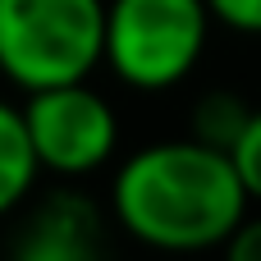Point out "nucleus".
<instances>
[{
  "mask_svg": "<svg viewBox=\"0 0 261 261\" xmlns=\"http://www.w3.org/2000/svg\"><path fill=\"white\" fill-rule=\"evenodd\" d=\"M110 211L124 234L156 252H206L248 216V193L229 151L174 138L133 151L115 170Z\"/></svg>",
  "mask_w": 261,
  "mask_h": 261,
  "instance_id": "f257e3e1",
  "label": "nucleus"
},
{
  "mask_svg": "<svg viewBox=\"0 0 261 261\" xmlns=\"http://www.w3.org/2000/svg\"><path fill=\"white\" fill-rule=\"evenodd\" d=\"M106 50V0H0V73L23 87L83 83Z\"/></svg>",
  "mask_w": 261,
  "mask_h": 261,
  "instance_id": "f03ea898",
  "label": "nucleus"
},
{
  "mask_svg": "<svg viewBox=\"0 0 261 261\" xmlns=\"http://www.w3.org/2000/svg\"><path fill=\"white\" fill-rule=\"evenodd\" d=\"M206 32V0H110L101 64L128 87L165 92L197 69Z\"/></svg>",
  "mask_w": 261,
  "mask_h": 261,
  "instance_id": "7ed1b4c3",
  "label": "nucleus"
},
{
  "mask_svg": "<svg viewBox=\"0 0 261 261\" xmlns=\"http://www.w3.org/2000/svg\"><path fill=\"white\" fill-rule=\"evenodd\" d=\"M28 124V142L37 151V165L64 179L101 170L115 147H119V119L115 106L83 83H60V87H37L18 106Z\"/></svg>",
  "mask_w": 261,
  "mask_h": 261,
  "instance_id": "20e7f679",
  "label": "nucleus"
},
{
  "mask_svg": "<svg viewBox=\"0 0 261 261\" xmlns=\"http://www.w3.org/2000/svg\"><path fill=\"white\" fill-rule=\"evenodd\" d=\"M9 261H106L101 206L92 197H83V193L41 197L28 211Z\"/></svg>",
  "mask_w": 261,
  "mask_h": 261,
  "instance_id": "39448f33",
  "label": "nucleus"
},
{
  "mask_svg": "<svg viewBox=\"0 0 261 261\" xmlns=\"http://www.w3.org/2000/svg\"><path fill=\"white\" fill-rule=\"evenodd\" d=\"M37 174H41V165H37V151L28 142L23 110L0 96V216H9L32 193Z\"/></svg>",
  "mask_w": 261,
  "mask_h": 261,
  "instance_id": "423d86ee",
  "label": "nucleus"
},
{
  "mask_svg": "<svg viewBox=\"0 0 261 261\" xmlns=\"http://www.w3.org/2000/svg\"><path fill=\"white\" fill-rule=\"evenodd\" d=\"M248 115H252V106L243 96H234V92H206L193 106V138L206 142V147H216V151H229L234 138L243 133Z\"/></svg>",
  "mask_w": 261,
  "mask_h": 261,
  "instance_id": "0eeeda50",
  "label": "nucleus"
},
{
  "mask_svg": "<svg viewBox=\"0 0 261 261\" xmlns=\"http://www.w3.org/2000/svg\"><path fill=\"white\" fill-rule=\"evenodd\" d=\"M229 161H234V174H239L248 202H261V110L248 115L243 133H239L234 147H229Z\"/></svg>",
  "mask_w": 261,
  "mask_h": 261,
  "instance_id": "6e6552de",
  "label": "nucleus"
},
{
  "mask_svg": "<svg viewBox=\"0 0 261 261\" xmlns=\"http://www.w3.org/2000/svg\"><path fill=\"white\" fill-rule=\"evenodd\" d=\"M211 18L234 28V32H261V0H206Z\"/></svg>",
  "mask_w": 261,
  "mask_h": 261,
  "instance_id": "1a4fd4ad",
  "label": "nucleus"
},
{
  "mask_svg": "<svg viewBox=\"0 0 261 261\" xmlns=\"http://www.w3.org/2000/svg\"><path fill=\"white\" fill-rule=\"evenodd\" d=\"M220 248H225V261H261V216H243Z\"/></svg>",
  "mask_w": 261,
  "mask_h": 261,
  "instance_id": "9d476101",
  "label": "nucleus"
}]
</instances>
